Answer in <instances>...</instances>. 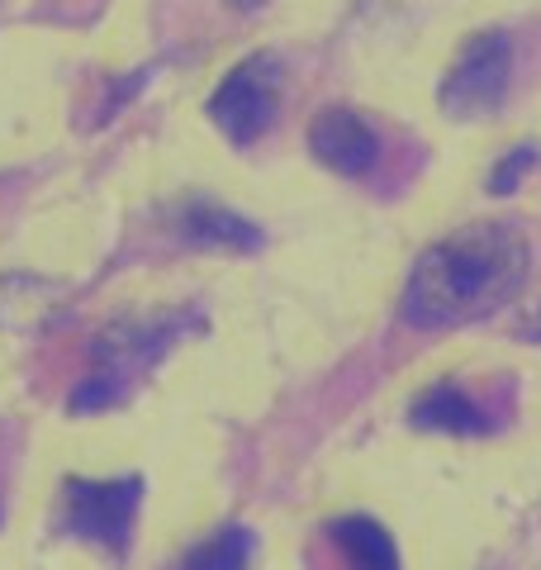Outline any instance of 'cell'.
Instances as JSON below:
<instances>
[{
  "label": "cell",
  "mask_w": 541,
  "mask_h": 570,
  "mask_svg": "<svg viewBox=\"0 0 541 570\" xmlns=\"http://www.w3.org/2000/svg\"><path fill=\"white\" fill-rule=\"evenodd\" d=\"M532 247L513 224H465L413 262L404 285L409 328H461L503 309L528 285Z\"/></svg>",
  "instance_id": "cell-1"
},
{
  "label": "cell",
  "mask_w": 541,
  "mask_h": 570,
  "mask_svg": "<svg viewBox=\"0 0 541 570\" xmlns=\"http://www.w3.org/2000/svg\"><path fill=\"white\" fill-rule=\"evenodd\" d=\"M195 328H200V309H167L153 318H119V324H110L90 347V376L71 390V409L96 414V409L124 404L129 390Z\"/></svg>",
  "instance_id": "cell-2"
},
{
  "label": "cell",
  "mask_w": 541,
  "mask_h": 570,
  "mask_svg": "<svg viewBox=\"0 0 541 570\" xmlns=\"http://www.w3.org/2000/svg\"><path fill=\"white\" fill-rule=\"evenodd\" d=\"M138 504H142V475H119V480L71 475V480H62V528L71 538L105 547L110 557L129 551Z\"/></svg>",
  "instance_id": "cell-3"
},
{
  "label": "cell",
  "mask_w": 541,
  "mask_h": 570,
  "mask_svg": "<svg viewBox=\"0 0 541 570\" xmlns=\"http://www.w3.org/2000/svg\"><path fill=\"white\" fill-rule=\"evenodd\" d=\"M281 86H285V62L276 52H252L214 86L209 119L219 124V134H228V142H257L276 124Z\"/></svg>",
  "instance_id": "cell-4"
},
{
  "label": "cell",
  "mask_w": 541,
  "mask_h": 570,
  "mask_svg": "<svg viewBox=\"0 0 541 570\" xmlns=\"http://www.w3.org/2000/svg\"><path fill=\"white\" fill-rule=\"evenodd\" d=\"M509 77H513V39L499 29H484L461 43L456 62H451V71L442 77L437 105L451 119L494 115L503 96H509Z\"/></svg>",
  "instance_id": "cell-5"
},
{
  "label": "cell",
  "mask_w": 541,
  "mask_h": 570,
  "mask_svg": "<svg viewBox=\"0 0 541 570\" xmlns=\"http://www.w3.org/2000/svg\"><path fill=\"white\" fill-rule=\"evenodd\" d=\"M309 148L337 176H371L381 163V134L352 110H323L309 124Z\"/></svg>",
  "instance_id": "cell-6"
},
{
  "label": "cell",
  "mask_w": 541,
  "mask_h": 570,
  "mask_svg": "<svg viewBox=\"0 0 541 570\" xmlns=\"http://www.w3.org/2000/svg\"><path fill=\"white\" fill-rule=\"evenodd\" d=\"M409 423L423 428V433H446V438H480L494 428L490 414L456 385H437L427 395H419V404L409 409Z\"/></svg>",
  "instance_id": "cell-7"
},
{
  "label": "cell",
  "mask_w": 541,
  "mask_h": 570,
  "mask_svg": "<svg viewBox=\"0 0 541 570\" xmlns=\"http://www.w3.org/2000/svg\"><path fill=\"white\" fill-rule=\"evenodd\" d=\"M328 538L347 570H404L400 551H394V538L375 519H366V513H342V519H333Z\"/></svg>",
  "instance_id": "cell-8"
},
{
  "label": "cell",
  "mask_w": 541,
  "mask_h": 570,
  "mask_svg": "<svg viewBox=\"0 0 541 570\" xmlns=\"http://www.w3.org/2000/svg\"><path fill=\"white\" fill-rule=\"evenodd\" d=\"M176 228H180V238L195 243V247H233V253L262 247V228L247 224L243 214H233L224 205H186Z\"/></svg>",
  "instance_id": "cell-9"
},
{
  "label": "cell",
  "mask_w": 541,
  "mask_h": 570,
  "mask_svg": "<svg viewBox=\"0 0 541 570\" xmlns=\"http://www.w3.org/2000/svg\"><path fill=\"white\" fill-rule=\"evenodd\" d=\"M252 547H257V538H252L247 528H224V532H214V538H205L200 547H190L186 557L176 561V570H247Z\"/></svg>",
  "instance_id": "cell-10"
},
{
  "label": "cell",
  "mask_w": 541,
  "mask_h": 570,
  "mask_svg": "<svg viewBox=\"0 0 541 570\" xmlns=\"http://www.w3.org/2000/svg\"><path fill=\"white\" fill-rule=\"evenodd\" d=\"M537 148H532V142H522V148L518 153H509V157H499V163H494V176H490V190L494 195H509V190H518L522 186V176H528L532 167H537Z\"/></svg>",
  "instance_id": "cell-11"
},
{
  "label": "cell",
  "mask_w": 541,
  "mask_h": 570,
  "mask_svg": "<svg viewBox=\"0 0 541 570\" xmlns=\"http://www.w3.org/2000/svg\"><path fill=\"white\" fill-rule=\"evenodd\" d=\"M518 337H522V343H541V305H532L528 314H522L518 318V328H513Z\"/></svg>",
  "instance_id": "cell-12"
},
{
  "label": "cell",
  "mask_w": 541,
  "mask_h": 570,
  "mask_svg": "<svg viewBox=\"0 0 541 570\" xmlns=\"http://www.w3.org/2000/svg\"><path fill=\"white\" fill-rule=\"evenodd\" d=\"M233 10H257V6H266V0H228Z\"/></svg>",
  "instance_id": "cell-13"
}]
</instances>
